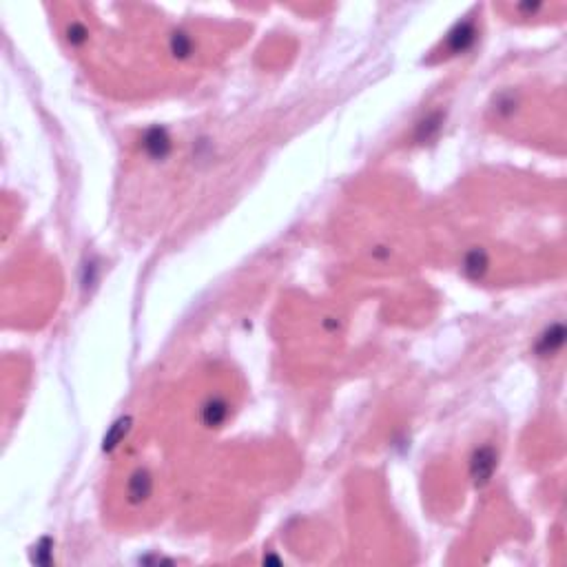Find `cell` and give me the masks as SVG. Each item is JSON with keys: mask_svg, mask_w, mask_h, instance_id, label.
<instances>
[{"mask_svg": "<svg viewBox=\"0 0 567 567\" xmlns=\"http://www.w3.org/2000/svg\"><path fill=\"white\" fill-rule=\"evenodd\" d=\"M145 149L151 158H166V153L171 151V140L164 128H151L145 135Z\"/></svg>", "mask_w": 567, "mask_h": 567, "instance_id": "obj_5", "label": "cell"}, {"mask_svg": "<svg viewBox=\"0 0 567 567\" xmlns=\"http://www.w3.org/2000/svg\"><path fill=\"white\" fill-rule=\"evenodd\" d=\"M496 461H499V455H496V450L492 446H483L472 455L470 476H472V481H474L476 487H483L489 479H492V474L496 470Z\"/></svg>", "mask_w": 567, "mask_h": 567, "instance_id": "obj_1", "label": "cell"}, {"mask_svg": "<svg viewBox=\"0 0 567 567\" xmlns=\"http://www.w3.org/2000/svg\"><path fill=\"white\" fill-rule=\"evenodd\" d=\"M439 126H441V118H439V115H432V118L423 120L419 124V140L421 142L423 140H430L436 131H439Z\"/></svg>", "mask_w": 567, "mask_h": 567, "instance_id": "obj_9", "label": "cell"}, {"mask_svg": "<svg viewBox=\"0 0 567 567\" xmlns=\"http://www.w3.org/2000/svg\"><path fill=\"white\" fill-rule=\"evenodd\" d=\"M84 38H87V29L82 27V24H71V29H69V40L73 45H80L84 43Z\"/></svg>", "mask_w": 567, "mask_h": 567, "instance_id": "obj_11", "label": "cell"}, {"mask_svg": "<svg viewBox=\"0 0 567 567\" xmlns=\"http://www.w3.org/2000/svg\"><path fill=\"white\" fill-rule=\"evenodd\" d=\"M228 412L230 410L224 399L213 397L202 406V421L204 425H209V428H217V425H222L228 419Z\"/></svg>", "mask_w": 567, "mask_h": 567, "instance_id": "obj_4", "label": "cell"}, {"mask_svg": "<svg viewBox=\"0 0 567 567\" xmlns=\"http://www.w3.org/2000/svg\"><path fill=\"white\" fill-rule=\"evenodd\" d=\"M171 47L175 51V56H179V58H184V56L191 54V40H189L186 34H175L173 40H171Z\"/></svg>", "mask_w": 567, "mask_h": 567, "instance_id": "obj_10", "label": "cell"}, {"mask_svg": "<svg viewBox=\"0 0 567 567\" xmlns=\"http://www.w3.org/2000/svg\"><path fill=\"white\" fill-rule=\"evenodd\" d=\"M128 432V419H120V421H115L113 423V428L111 432L105 436V450H113L115 446H118L122 439H124V434Z\"/></svg>", "mask_w": 567, "mask_h": 567, "instance_id": "obj_8", "label": "cell"}, {"mask_svg": "<svg viewBox=\"0 0 567 567\" xmlns=\"http://www.w3.org/2000/svg\"><path fill=\"white\" fill-rule=\"evenodd\" d=\"M151 489H153L151 474L147 470H138L133 472V476L128 479V485H126L128 501H131V503H142V501H147L151 496Z\"/></svg>", "mask_w": 567, "mask_h": 567, "instance_id": "obj_2", "label": "cell"}, {"mask_svg": "<svg viewBox=\"0 0 567 567\" xmlns=\"http://www.w3.org/2000/svg\"><path fill=\"white\" fill-rule=\"evenodd\" d=\"M565 341V330L561 324H554L543 337H540L538 346H536V351L540 357H547V355H554L557 351H561V346Z\"/></svg>", "mask_w": 567, "mask_h": 567, "instance_id": "obj_6", "label": "cell"}, {"mask_svg": "<svg viewBox=\"0 0 567 567\" xmlns=\"http://www.w3.org/2000/svg\"><path fill=\"white\" fill-rule=\"evenodd\" d=\"M463 270H466V273L472 277V279H479V277H483V273L487 270V257H485V253L483 251H470L468 255H466V262H463Z\"/></svg>", "mask_w": 567, "mask_h": 567, "instance_id": "obj_7", "label": "cell"}, {"mask_svg": "<svg viewBox=\"0 0 567 567\" xmlns=\"http://www.w3.org/2000/svg\"><path fill=\"white\" fill-rule=\"evenodd\" d=\"M474 38H476L474 24L472 22H461V24H457L452 31H450L448 47H450V51H452V54H463V51L472 47Z\"/></svg>", "mask_w": 567, "mask_h": 567, "instance_id": "obj_3", "label": "cell"}]
</instances>
